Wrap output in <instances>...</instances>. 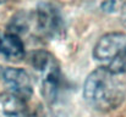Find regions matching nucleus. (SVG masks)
I'll return each instance as SVG.
<instances>
[{
  "mask_svg": "<svg viewBox=\"0 0 126 117\" xmlns=\"http://www.w3.org/2000/svg\"><path fill=\"white\" fill-rule=\"evenodd\" d=\"M93 57L108 71L124 75L126 72V33L104 34L93 49Z\"/></svg>",
  "mask_w": 126,
  "mask_h": 117,
  "instance_id": "f03ea898",
  "label": "nucleus"
},
{
  "mask_svg": "<svg viewBox=\"0 0 126 117\" xmlns=\"http://www.w3.org/2000/svg\"><path fill=\"white\" fill-rule=\"evenodd\" d=\"M121 21H123V23L125 25V27H126V2L121 7Z\"/></svg>",
  "mask_w": 126,
  "mask_h": 117,
  "instance_id": "1a4fd4ad",
  "label": "nucleus"
},
{
  "mask_svg": "<svg viewBox=\"0 0 126 117\" xmlns=\"http://www.w3.org/2000/svg\"><path fill=\"white\" fill-rule=\"evenodd\" d=\"M31 117H36V116H33V115H32V116H31Z\"/></svg>",
  "mask_w": 126,
  "mask_h": 117,
  "instance_id": "9b49d317",
  "label": "nucleus"
},
{
  "mask_svg": "<svg viewBox=\"0 0 126 117\" xmlns=\"http://www.w3.org/2000/svg\"><path fill=\"white\" fill-rule=\"evenodd\" d=\"M4 1H5V0H0V4H1V2H4Z\"/></svg>",
  "mask_w": 126,
  "mask_h": 117,
  "instance_id": "9d476101",
  "label": "nucleus"
},
{
  "mask_svg": "<svg viewBox=\"0 0 126 117\" xmlns=\"http://www.w3.org/2000/svg\"><path fill=\"white\" fill-rule=\"evenodd\" d=\"M31 66L39 75L41 93L47 103L51 104L56 100L60 89L61 72L60 66L53 54L45 50L33 51L30 56Z\"/></svg>",
  "mask_w": 126,
  "mask_h": 117,
  "instance_id": "7ed1b4c3",
  "label": "nucleus"
},
{
  "mask_svg": "<svg viewBox=\"0 0 126 117\" xmlns=\"http://www.w3.org/2000/svg\"><path fill=\"white\" fill-rule=\"evenodd\" d=\"M34 31L41 38L53 40L60 38L65 31V22L60 10L50 4L41 2L34 12Z\"/></svg>",
  "mask_w": 126,
  "mask_h": 117,
  "instance_id": "20e7f679",
  "label": "nucleus"
},
{
  "mask_svg": "<svg viewBox=\"0 0 126 117\" xmlns=\"http://www.w3.org/2000/svg\"><path fill=\"white\" fill-rule=\"evenodd\" d=\"M0 54L7 60L18 61L25 57V44L18 34L6 31L0 32Z\"/></svg>",
  "mask_w": 126,
  "mask_h": 117,
  "instance_id": "423d86ee",
  "label": "nucleus"
},
{
  "mask_svg": "<svg viewBox=\"0 0 126 117\" xmlns=\"http://www.w3.org/2000/svg\"><path fill=\"white\" fill-rule=\"evenodd\" d=\"M25 101L11 93L0 94V117H31Z\"/></svg>",
  "mask_w": 126,
  "mask_h": 117,
  "instance_id": "0eeeda50",
  "label": "nucleus"
},
{
  "mask_svg": "<svg viewBox=\"0 0 126 117\" xmlns=\"http://www.w3.org/2000/svg\"><path fill=\"white\" fill-rule=\"evenodd\" d=\"M116 5H118L116 0H107V1H104L102 4V9L105 12H113V11H115Z\"/></svg>",
  "mask_w": 126,
  "mask_h": 117,
  "instance_id": "6e6552de",
  "label": "nucleus"
},
{
  "mask_svg": "<svg viewBox=\"0 0 126 117\" xmlns=\"http://www.w3.org/2000/svg\"><path fill=\"white\" fill-rule=\"evenodd\" d=\"M0 79L9 89V93L16 95L23 101L28 100L33 94L31 76L22 68L0 66Z\"/></svg>",
  "mask_w": 126,
  "mask_h": 117,
  "instance_id": "39448f33",
  "label": "nucleus"
},
{
  "mask_svg": "<svg viewBox=\"0 0 126 117\" xmlns=\"http://www.w3.org/2000/svg\"><path fill=\"white\" fill-rule=\"evenodd\" d=\"M126 96V82L121 75L113 73L104 67L91 72L84 82L83 98L89 106L100 112H109L119 107Z\"/></svg>",
  "mask_w": 126,
  "mask_h": 117,
  "instance_id": "f257e3e1",
  "label": "nucleus"
}]
</instances>
